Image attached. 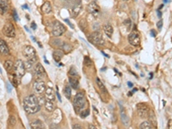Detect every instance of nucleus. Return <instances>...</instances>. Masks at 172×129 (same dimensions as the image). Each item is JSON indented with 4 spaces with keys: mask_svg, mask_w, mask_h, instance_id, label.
Here are the masks:
<instances>
[{
    "mask_svg": "<svg viewBox=\"0 0 172 129\" xmlns=\"http://www.w3.org/2000/svg\"><path fill=\"white\" fill-rule=\"evenodd\" d=\"M119 105L121 107V118H122V123L124 124V126H128L129 125V118H128V114H126V110L120 103H119Z\"/></svg>",
    "mask_w": 172,
    "mask_h": 129,
    "instance_id": "obj_15",
    "label": "nucleus"
},
{
    "mask_svg": "<svg viewBox=\"0 0 172 129\" xmlns=\"http://www.w3.org/2000/svg\"><path fill=\"white\" fill-rule=\"evenodd\" d=\"M153 127V125L151 123L150 121H144L143 123L139 125V128L142 129H151Z\"/></svg>",
    "mask_w": 172,
    "mask_h": 129,
    "instance_id": "obj_30",
    "label": "nucleus"
},
{
    "mask_svg": "<svg viewBox=\"0 0 172 129\" xmlns=\"http://www.w3.org/2000/svg\"><path fill=\"white\" fill-rule=\"evenodd\" d=\"M23 108L28 114H35L41 109L39 99L36 95H29L23 99Z\"/></svg>",
    "mask_w": 172,
    "mask_h": 129,
    "instance_id": "obj_1",
    "label": "nucleus"
},
{
    "mask_svg": "<svg viewBox=\"0 0 172 129\" xmlns=\"http://www.w3.org/2000/svg\"><path fill=\"white\" fill-rule=\"evenodd\" d=\"M69 75H70V77H77L78 76V72L74 66L71 67L70 71H69Z\"/></svg>",
    "mask_w": 172,
    "mask_h": 129,
    "instance_id": "obj_34",
    "label": "nucleus"
},
{
    "mask_svg": "<svg viewBox=\"0 0 172 129\" xmlns=\"http://www.w3.org/2000/svg\"><path fill=\"white\" fill-rule=\"evenodd\" d=\"M44 60H45V62L47 63V64H49V62L47 60V58H46V57H45V56H44Z\"/></svg>",
    "mask_w": 172,
    "mask_h": 129,
    "instance_id": "obj_49",
    "label": "nucleus"
},
{
    "mask_svg": "<svg viewBox=\"0 0 172 129\" xmlns=\"http://www.w3.org/2000/svg\"><path fill=\"white\" fill-rule=\"evenodd\" d=\"M61 120H62V113H61L60 109L57 108L53 114V121L54 123H59V122H60Z\"/></svg>",
    "mask_w": 172,
    "mask_h": 129,
    "instance_id": "obj_21",
    "label": "nucleus"
},
{
    "mask_svg": "<svg viewBox=\"0 0 172 129\" xmlns=\"http://www.w3.org/2000/svg\"><path fill=\"white\" fill-rule=\"evenodd\" d=\"M50 44L53 47H60L61 48V46L63 44V41L60 40V39H54L52 41L50 42Z\"/></svg>",
    "mask_w": 172,
    "mask_h": 129,
    "instance_id": "obj_31",
    "label": "nucleus"
},
{
    "mask_svg": "<svg viewBox=\"0 0 172 129\" xmlns=\"http://www.w3.org/2000/svg\"><path fill=\"white\" fill-rule=\"evenodd\" d=\"M56 94H57V96H58V98H59V101H60V102H61V96H60V93H59V90L56 92Z\"/></svg>",
    "mask_w": 172,
    "mask_h": 129,
    "instance_id": "obj_44",
    "label": "nucleus"
},
{
    "mask_svg": "<svg viewBox=\"0 0 172 129\" xmlns=\"http://www.w3.org/2000/svg\"><path fill=\"white\" fill-rule=\"evenodd\" d=\"M89 128H93V129H95L96 127H95L94 126H92V125H89Z\"/></svg>",
    "mask_w": 172,
    "mask_h": 129,
    "instance_id": "obj_50",
    "label": "nucleus"
},
{
    "mask_svg": "<svg viewBox=\"0 0 172 129\" xmlns=\"http://www.w3.org/2000/svg\"><path fill=\"white\" fill-rule=\"evenodd\" d=\"M31 27H32V28H33V29H35V28H36V26H35V23H32V25H31Z\"/></svg>",
    "mask_w": 172,
    "mask_h": 129,
    "instance_id": "obj_47",
    "label": "nucleus"
},
{
    "mask_svg": "<svg viewBox=\"0 0 172 129\" xmlns=\"http://www.w3.org/2000/svg\"><path fill=\"white\" fill-rule=\"evenodd\" d=\"M13 14H14V17H15V20L16 21H18L19 20V18H18V16H17V12H16V11H13Z\"/></svg>",
    "mask_w": 172,
    "mask_h": 129,
    "instance_id": "obj_40",
    "label": "nucleus"
},
{
    "mask_svg": "<svg viewBox=\"0 0 172 129\" xmlns=\"http://www.w3.org/2000/svg\"><path fill=\"white\" fill-rule=\"evenodd\" d=\"M64 94H65V96L67 97V99H71V97H72V89H71V87L69 85L65 86Z\"/></svg>",
    "mask_w": 172,
    "mask_h": 129,
    "instance_id": "obj_29",
    "label": "nucleus"
},
{
    "mask_svg": "<svg viewBox=\"0 0 172 129\" xmlns=\"http://www.w3.org/2000/svg\"><path fill=\"white\" fill-rule=\"evenodd\" d=\"M125 24H127V27H128V29L129 30L130 29V26H131V21L129 20V19H127L126 21H125Z\"/></svg>",
    "mask_w": 172,
    "mask_h": 129,
    "instance_id": "obj_38",
    "label": "nucleus"
},
{
    "mask_svg": "<svg viewBox=\"0 0 172 129\" xmlns=\"http://www.w3.org/2000/svg\"><path fill=\"white\" fill-rule=\"evenodd\" d=\"M9 10V3L8 0H0V13L5 14Z\"/></svg>",
    "mask_w": 172,
    "mask_h": 129,
    "instance_id": "obj_18",
    "label": "nucleus"
},
{
    "mask_svg": "<svg viewBox=\"0 0 172 129\" xmlns=\"http://www.w3.org/2000/svg\"><path fill=\"white\" fill-rule=\"evenodd\" d=\"M41 10L44 14H50L52 12V6H51L50 2H48V1L45 2L41 7Z\"/></svg>",
    "mask_w": 172,
    "mask_h": 129,
    "instance_id": "obj_20",
    "label": "nucleus"
},
{
    "mask_svg": "<svg viewBox=\"0 0 172 129\" xmlns=\"http://www.w3.org/2000/svg\"><path fill=\"white\" fill-rule=\"evenodd\" d=\"M47 89V86L43 81L37 79L34 83V90L38 94V95H42L45 93V90Z\"/></svg>",
    "mask_w": 172,
    "mask_h": 129,
    "instance_id": "obj_9",
    "label": "nucleus"
},
{
    "mask_svg": "<svg viewBox=\"0 0 172 129\" xmlns=\"http://www.w3.org/2000/svg\"><path fill=\"white\" fill-rule=\"evenodd\" d=\"M89 110L87 108V110H86V109H84L83 111H82V112L80 113V116H81L82 118H85L89 115Z\"/></svg>",
    "mask_w": 172,
    "mask_h": 129,
    "instance_id": "obj_37",
    "label": "nucleus"
},
{
    "mask_svg": "<svg viewBox=\"0 0 172 129\" xmlns=\"http://www.w3.org/2000/svg\"><path fill=\"white\" fill-rule=\"evenodd\" d=\"M88 40L93 45L102 46L104 44V39L99 31H95L91 34H89Z\"/></svg>",
    "mask_w": 172,
    "mask_h": 129,
    "instance_id": "obj_3",
    "label": "nucleus"
},
{
    "mask_svg": "<svg viewBox=\"0 0 172 129\" xmlns=\"http://www.w3.org/2000/svg\"><path fill=\"white\" fill-rule=\"evenodd\" d=\"M16 123H17V119L14 117L13 115L10 116V118H9V124L11 125V127H13V126L16 125Z\"/></svg>",
    "mask_w": 172,
    "mask_h": 129,
    "instance_id": "obj_36",
    "label": "nucleus"
},
{
    "mask_svg": "<svg viewBox=\"0 0 172 129\" xmlns=\"http://www.w3.org/2000/svg\"><path fill=\"white\" fill-rule=\"evenodd\" d=\"M25 65L22 60H17L14 64V73L19 79L22 78L25 74Z\"/></svg>",
    "mask_w": 172,
    "mask_h": 129,
    "instance_id": "obj_6",
    "label": "nucleus"
},
{
    "mask_svg": "<svg viewBox=\"0 0 172 129\" xmlns=\"http://www.w3.org/2000/svg\"><path fill=\"white\" fill-rule=\"evenodd\" d=\"M45 96H46V100H50V101H55V94H54V90L52 87H47V89L45 90Z\"/></svg>",
    "mask_w": 172,
    "mask_h": 129,
    "instance_id": "obj_13",
    "label": "nucleus"
},
{
    "mask_svg": "<svg viewBox=\"0 0 172 129\" xmlns=\"http://www.w3.org/2000/svg\"><path fill=\"white\" fill-rule=\"evenodd\" d=\"M61 49H62L63 52H65L66 53H70L72 50V46L68 44L67 42H63V44L61 46Z\"/></svg>",
    "mask_w": 172,
    "mask_h": 129,
    "instance_id": "obj_28",
    "label": "nucleus"
},
{
    "mask_svg": "<svg viewBox=\"0 0 172 129\" xmlns=\"http://www.w3.org/2000/svg\"><path fill=\"white\" fill-rule=\"evenodd\" d=\"M88 11H89V14H91L94 17H96L98 16L99 12H100V8L95 2H91V3H89V5H88Z\"/></svg>",
    "mask_w": 172,
    "mask_h": 129,
    "instance_id": "obj_12",
    "label": "nucleus"
},
{
    "mask_svg": "<svg viewBox=\"0 0 172 129\" xmlns=\"http://www.w3.org/2000/svg\"><path fill=\"white\" fill-rule=\"evenodd\" d=\"M67 31V28L66 27L59 21H55L54 23V25H53V30H52V34L55 37H59L62 34H64L65 32Z\"/></svg>",
    "mask_w": 172,
    "mask_h": 129,
    "instance_id": "obj_5",
    "label": "nucleus"
},
{
    "mask_svg": "<svg viewBox=\"0 0 172 129\" xmlns=\"http://www.w3.org/2000/svg\"><path fill=\"white\" fill-rule=\"evenodd\" d=\"M45 105V108L47 109V111L48 112H53L54 110V101H50V100H46L44 103Z\"/></svg>",
    "mask_w": 172,
    "mask_h": 129,
    "instance_id": "obj_24",
    "label": "nucleus"
},
{
    "mask_svg": "<svg viewBox=\"0 0 172 129\" xmlns=\"http://www.w3.org/2000/svg\"><path fill=\"white\" fill-rule=\"evenodd\" d=\"M64 56V52L62 50H55L53 53V58L55 62H60Z\"/></svg>",
    "mask_w": 172,
    "mask_h": 129,
    "instance_id": "obj_23",
    "label": "nucleus"
},
{
    "mask_svg": "<svg viewBox=\"0 0 172 129\" xmlns=\"http://www.w3.org/2000/svg\"><path fill=\"white\" fill-rule=\"evenodd\" d=\"M86 101L87 100L83 92H78L73 99V107H74L75 112L80 114V113L83 111L84 109H86L85 108V106L87 104Z\"/></svg>",
    "mask_w": 172,
    "mask_h": 129,
    "instance_id": "obj_2",
    "label": "nucleus"
},
{
    "mask_svg": "<svg viewBox=\"0 0 172 129\" xmlns=\"http://www.w3.org/2000/svg\"><path fill=\"white\" fill-rule=\"evenodd\" d=\"M82 10H83V5H82L81 3L77 4L76 5L72 8V18H76V17H78V15L80 14V12L82 11Z\"/></svg>",
    "mask_w": 172,
    "mask_h": 129,
    "instance_id": "obj_16",
    "label": "nucleus"
},
{
    "mask_svg": "<svg viewBox=\"0 0 172 129\" xmlns=\"http://www.w3.org/2000/svg\"><path fill=\"white\" fill-rule=\"evenodd\" d=\"M137 111L140 118H147L149 115V108L145 103H139L137 104Z\"/></svg>",
    "mask_w": 172,
    "mask_h": 129,
    "instance_id": "obj_7",
    "label": "nucleus"
},
{
    "mask_svg": "<svg viewBox=\"0 0 172 129\" xmlns=\"http://www.w3.org/2000/svg\"><path fill=\"white\" fill-rule=\"evenodd\" d=\"M148 117H149V121H150V122L152 125H154V126H157V120H156V116L155 114H154V113L152 112V111H151L150 114L148 115Z\"/></svg>",
    "mask_w": 172,
    "mask_h": 129,
    "instance_id": "obj_33",
    "label": "nucleus"
},
{
    "mask_svg": "<svg viewBox=\"0 0 172 129\" xmlns=\"http://www.w3.org/2000/svg\"><path fill=\"white\" fill-rule=\"evenodd\" d=\"M151 36H153V37H155L156 35H157V33H156L155 30H153V29H152V30L151 31Z\"/></svg>",
    "mask_w": 172,
    "mask_h": 129,
    "instance_id": "obj_42",
    "label": "nucleus"
},
{
    "mask_svg": "<svg viewBox=\"0 0 172 129\" xmlns=\"http://www.w3.org/2000/svg\"><path fill=\"white\" fill-rule=\"evenodd\" d=\"M128 85L129 86V88H132L133 87V84L131 83V82H128Z\"/></svg>",
    "mask_w": 172,
    "mask_h": 129,
    "instance_id": "obj_46",
    "label": "nucleus"
},
{
    "mask_svg": "<svg viewBox=\"0 0 172 129\" xmlns=\"http://www.w3.org/2000/svg\"><path fill=\"white\" fill-rule=\"evenodd\" d=\"M22 8H25V9H28V6L26 5H24L22 6Z\"/></svg>",
    "mask_w": 172,
    "mask_h": 129,
    "instance_id": "obj_51",
    "label": "nucleus"
},
{
    "mask_svg": "<svg viewBox=\"0 0 172 129\" xmlns=\"http://www.w3.org/2000/svg\"><path fill=\"white\" fill-rule=\"evenodd\" d=\"M34 75L38 79H41L43 76H45L46 71H45L44 67L42 66V65L41 63H36L35 66H34Z\"/></svg>",
    "mask_w": 172,
    "mask_h": 129,
    "instance_id": "obj_11",
    "label": "nucleus"
},
{
    "mask_svg": "<svg viewBox=\"0 0 172 129\" xmlns=\"http://www.w3.org/2000/svg\"><path fill=\"white\" fill-rule=\"evenodd\" d=\"M96 84H97V86H98V88H99V90L103 93V94H105V95H107L108 94V90H107V89H106L105 85L103 84V83L100 80V79L99 78H96Z\"/></svg>",
    "mask_w": 172,
    "mask_h": 129,
    "instance_id": "obj_26",
    "label": "nucleus"
},
{
    "mask_svg": "<svg viewBox=\"0 0 172 129\" xmlns=\"http://www.w3.org/2000/svg\"><path fill=\"white\" fill-rule=\"evenodd\" d=\"M3 34L7 37H15L16 36V30L15 27L11 23H7L3 28Z\"/></svg>",
    "mask_w": 172,
    "mask_h": 129,
    "instance_id": "obj_8",
    "label": "nucleus"
},
{
    "mask_svg": "<svg viewBox=\"0 0 172 129\" xmlns=\"http://www.w3.org/2000/svg\"><path fill=\"white\" fill-rule=\"evenodd\" d=\"M30 127L33 129H43L45 128V125L42 121L39 120H35L30 123Z\"/></svg>",
    "mask_w": 172,
    "mask_h": 129,
    "instance_id": "obj_19",
    "label": "nucleus"
},
{
    "mask_svg": "<svg viewBox=\"0 0 172 129\" xmlns=\"http://www.w3.org/2000/svg\"><path fill=\"white\" fill-rule=\"evenodd\" d=\"M69 83H70V85L71 87H72L73 90H77L78 88V79L75 77H70L69 79Z\"/></svg>",
    "mask_w": 172,
    "mask_h": 129,
    "instance_id": "obj_25",
    "label": "nucleus"
},
{
    "mask_svg": "<svg viewBox=\"0 0 172 129\" xmlns=\"http://www.w3.org/2000/svg\"><path fill=\"white\" fill-rule=\"evenodd\" d=\"M74 129H78V128H81V126L79 124H75L73 127H72Z\"/></svg>",
    "mask_w": 172,
    "mask_h": 129,
    "instance_id": "obj_41",
    "label": "nucleus"
},
{
    "mask_svg": "<svg viewBox=\"0 0 172 129\" xmlns=\"http://www.w3.org/2000/svg\"><path fill=\"white\" fill-rule=\"evenodd\" d=\"M157 15H158V17H161V13H160V11H159V10L157 11Z\"/></svg>",
    "mask_w": 172,
    "mask_h": 129,
    "instance_id": "obj_48",
    "label": "nucleus"
},
{
    "mask_svg": "<svg viewBox=\"0 0 172 129\" xmlns=\"http://www.w3.org/2000/svg\"><path fill=\"white\" fill-rule=\"evenodd\" d=\"M65 21H66V23H68V25H69V26H70V27H71V28H74V27H73V25H72V23H70V21H69V20H68V19H66V20H65Z\"/></svg>",
    "mask_w": 172,
    "mask_h": 129,
    "instance_id": "obj_43",
    "label": "nucleus"
},
{
    "mask_svg": "<svg viewBox=\"0 0 172 129\" xmlns=\"http://www.w3.org/2000/svg\"><path fill=\"white\" fill-rule=\"evenodd\" d=\"M103 31H104V33L107 34V36L108 37H109V38H111L112 35H113V33H114V29H113V27H112L110 24H104L103 25Z\"/></svg>",
    "mask_w": 172,
    "mask_h": 129,
    "instance_id": "obj_22",
    "label": "nucleus"
},
{
    "mask_svg": "<svg viewBox=\"0 0 172 129\" xmlns=\"http://www.w3.org/2000/svg\"><path fill=\"white\" fill-rule=\"evenodd\" d=\"M128 41L132 46L139 47L141 43V36L137 29H134L128 36Z\"/></svg>",
    "mask_w": 172,
    "mask_h": 129,
    "instance_id": "obj_4",
    "label": "nucleus"
},
{
    "mask_svg": "<svg viewBox=\"0 0 172 129\" xmlns=\"http://www.w3.org/2000/svg\"><path fill=\"white\" fill-rule=\"evenodd\" d=\"M5 68L9 73H12V71L14 70V64L11 60H6L5 62Z\"/></svg>",
    "mask_w": 172,
    "mask_h": 129,
    "instance_id": "obj_27",
    "label": "nucleus"
},
{
    "mask_svg": "<svg viewBox=\"0 0 172 129\" xmlns=\"http://www.w3.org/2000/svg\"><path fill=\"white\" fill-rule=\"evenodd\" d=\"M92 60L89 59V57H84V65L86 66H88V67H90V66H92Z\"/></svg>",
    "mask_w": 172,
    "mask_h": 129,
    "instance_id": "obj_35",
    "label": "nucleus"
},
{
    "mask_svg": "<svg viewBox=\"0 0 172 129\" xmlns=\"http://www.w3.org/2000/svg\"><path fill=\"white\" fill-rule=\"evenodd\" d=\"M0 53L4 55L10 54V49L5 41L4 40L0 39Z\"/></svg>",
    "mask_w": 172,
    "mask_h": 129,
    "instance_id": "obj_14",
    "label": "nucleus"
},
{
    "mask_svg": "<svg viewBox=\"0 0 172 129\" xmlns=\"http://www.w3.org/2000/svg\"><path fill=\"white\" fill-rule=\"evenodd\" d=\"M157 28H158V29H161L162 27H163V21H159L158 23H157Z\"/></svg>",
    "mask_w": 172,
    "mask_h": 129,
    "instance_id": "obj_39",
    "label": "nucleus"
},
{
    "mask_svg": "<svg viewBox=\"0 0 172 129\" xmlns=\"http://www.w3.org/2000/svg\"><path fill=\"white\" fill-rule=\"evenodd\" d=\"M23 55L27 60L36 59V51L32 46H26L23 49Z\"/></svg>",
    "mask_w": 172,
    "mask_h": 129,
    "instance_id": "obj_10",
    "label": "nucleus"
},
{
    "mask_svg": "<svg viewBox=\"0 0 172 129\" xmlns=\"http://www.w3.org/2000/svg\"><path fill=\"white\" fill-rule=\"evenodd\" d=\"M9 79H10L11 84H12L14 87H17V86L19 85V84H20V79L17 77L15 73H11V74L9 75Z\"/></svg>",
    "mask_w": 172,
    "mask_h": 129,
    "instance_id": "obj_17",
    "label": "nucleus"
},
{
    "mask_svg": "<svg viewBox=\"0 0 172 129\" xmlns=\"http://www.w3.org/2000/svg\"><path fill=\"white\" fill-rule=\"evenodd\" d=\"M36 61V59H33V60H27V61L24 63L25 65V68L28 69V70H30L32 66H33L34 63Z\"/></svg>",
    "mask_w": 172,
    "mask_h": 129,
    "instance_id": "obj_32",
    "label": "nucleus"
},
{
    "mask_svg": "<svg viewBox=\"0 0 172 129\" xmlns=\"http://www.w3.org/2000/svg\"><path fill=\"white\" fill-rule=\"evenodd\" d=\"M7 87H8V91H9V92H11V86L10 85V84H7Z\"/></svg>",
    "mask_w": 172,
    "mask_h": 129,
    "instance_id": "obj_45",
    "label": "nucleus"
}]
</instances>
